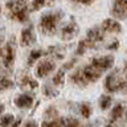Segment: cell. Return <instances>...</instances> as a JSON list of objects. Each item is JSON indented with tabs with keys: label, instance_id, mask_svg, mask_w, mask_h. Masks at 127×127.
<instances>
[{
	"label": "cell",
	"instance_id": "e0dca14e",
	"mask_svg": "<svg viewBox=\"0 0 127 127\" xmlns=\"http://www.w3.org/2000/svg\"><path fill=\"white\" fill-rule=\"evenodd\" d=\"M46 57H50L54 61H62L65 58V46L50 45L46 49Z\"/></svg>",
	"mask_w": 127,
	"mask_h": 127
},
{
	"label": "cell",
	"instance_id": "f1b7e54d",
	"mask_svg": "<svg viewBox=\"0 0 127 127\" xmlns=\"http://www.w3.org/2000/svg\"><path fill=\"white\" fill-rule=\"evenodd\" d=\"M77 57H73V58H70L69 61H66V62H64V65L61 66V69H64L65 71H71V70H74V66H75V64H77Z\"/></svg>",
	"mask_w": 127,
	"mask_h": 127
},
{
	"label": "cell",
	"instance_id": "d590c367",
	"mask_svg": "<svg viewBox=\"0 0 127 127\" xmlns=\"http://www.w3.org/2000/svg\"><path fill=\"white\" fill-rule=\"evenodd\" d=\"M4 110H5V106H4V103L0 101V117L4 114Z\"/></svg>",
	"mask_w": 127,
	"mask_h": 127
},
{
	"label": "cell",
	"instance_id": "83f0119b",
	"mask_svg": "<svg viewBox=\"0 0 127 127\" xmlns=\"http://www.w3.org/2000/svg\"><path fill=\"white\" fill-rule=\"evenodd\" d=\"M48 5V0H32L31 1V12H37Z\"/></svg>",
	"mask_w": 127,
	"mask_h": 127
},
{
	"label": "cell",
	"instance_id": "8fae6325",
	"mask_svg": "<svg viewBox=\"0 0 127 127\" xmlns=\"http://www.w3.org/2000/svg\"><path fill=\"white\" fill-rule=\"evenodd\" d=\"M13 103L20 110H29L34 105V97L31 93H19L15 95Z\"/></svg>",
	"mask_w": 127,
	"mask_h": 127
},
{
	"label": "cell",
	"instance_id": "277c9868",
	"mask_svg": "<svg viewBox=\"0 0 127 127\" xmlns=\"http://www.w3.org/2000/svg\"><path fill=\"white\" fill-rule=\"evenodd\" d=\"M16 49H17V44H16L15 36H11L9 40L5 41L4 45V53L0 64V71L1 74H8L11 75L13 71L15 61H16Z\"/></svg>",
	"mask_w": 127,
	"mask_h": 127
},
{
	"label": "cell",
	"instance_id": "2e32d148",
	"mask_svg": "<svg viewBox=\"0 0 127 127\" xmlns=\"http://www.w3.org/2000/svg\"><path fill=\"white\" fill-rule=\"evenodd\" d=\"M44 57H46V49H40V48L32 49L29 52V54H28V57H27V66L32 67L38 61H41Z\"/></svg>",
	"mask_w": 127,
	"mask_h": 127
},
{
	"label": "cell",
	"instance_id": "5b68a950",
	"mask_svg": "<svg viewBox=\"0 0 127 127\" xmlns=\"http://www.w3.org/2000/svg\"><path fill=\"white\" fill-rule=\"evenodd\" d=\"M56 70H57V64H56L54 60H52L50 57H44L41 61L36 64L34 77L40 79L48 78L50 74H54Z\"/></svg>",
	"mask_w": 127,
	"mask_h": 127
},
{
	"label": "cell",
	"instance_id": "8992f818",
	"mask_svg": "<svg viewBox=\"0 0 127 127\" xmlns=\"http://www.w3.org/2000/svg\"><path fill=\"white\" fill-rule=\"evenodd\" d=\"M16 85H17L20 89H24V90H28V91H34L40 87V83L37 81V78L32 77L27 70H20V73L16 75Z\"/></svg>",
	"mask_w": 127,
	"mask_h": 127
},
{
	"label": "cell",
	"instance_id": "d6a6232c",
	"mask_svg": "<svg viewBox=\"0 0 127 127\" xmlns=\"http://www.w3.org/2000/svg\"><path fill=\"white\" fill-rule=\"evenodd\" d=\"M75 4H81V5H91L93 3H95V0H71Z\"/></svg>",
	"mask_w": 127,
	"mask_h": 127
},
{
	"label": "cell",
	"instance_id": "e575fe53",
	"mask_svg": "<svg viewBox=\"0 0 127 127\" xmlns=\"http://www.w3.org/2000/svg\"><path fill=\"white\" fill-rule=\"evenodd\" d=\"M21 122H23V119H21V117L16 118V119H15V122H13V125H12L11 127H19L20 125H21Z\"/></svg>",
	"mask_w": 127,
	"mask_h": 127
},
{
	"label": "cell",
	"instance_id": "f546056e",
	"mask_svg": "<svg viewBox=\"0 0 127 127\" xmlns=\"http://www.w3.org/2000/svg\"><path fill=\"white\" fill-rule=\"evenodd\" d=\"M81 123L74 117H66L65 118V127H79Z\"/></svg>",
	"mask_w": 127,
	"mask_h": 127
},
{
	"label": "cell",
	"instance_id": "4fadbf2b",
	"mask_svg": "<svg viewBox=\"0 0 127 127\" xmlns=\"http://www.w3.org/2000/svg\"><path fill=\"white\" fill-rule=\"evenodd\" d=\"M101 28L103 29L106 34H119L122 32V24L119 20L114 19V17H109L105 19L101 23Z\"/></svg>",
	"mask_w": 127,
	"mask_h": 127
},
{
	"label": "cell",
	"instance_id": "ab89813d",
	"mask_svg": "<svg viewBox=\"0 0 127 127\" xmlns=\"http://www.w3.org/2000/svg\"><path fill=\"white\" fill-rule=\"evenodd\" d=\"M0 13H1V5H0Z\"/></svg>",
	"mask_w": 127,
	"mask_h": 127
},
{
	"label": "cell",
	"instance_id": "1f68e13d",
	"mask_svg": "<svg viewBox=\"0 0 127 127\" xmlns=\"http://www.w3.org/2000/svg\"><path fill=\"white\" fill-rule=\"evenodd\" d=\"M4 45H5V41H4V33L0 32V64H1V58H3V53H4Z\"/></svg>",
	"mask_w": 127,
	"mask_h": 127
},
{
	"label": "cell",
	"instance_id": "ffe728a7",
	"mask_svg": "<svg viewBox=\"0 0 127 127\" xmlns=\"http://www.w3.org/2000/svg\"><path fill=\"white\" fill-rule=\"evenodd\" d=\"M65 79H66V71L60 67V69L56 70V73L53 74L50 82L53 83L56 87H61V86H64V83H65Z\"/></svg>",
	"mask_w": 127,
	"mask_h": 127
},
{
	"label": "cell",
	"instance_id": "484cf974",
	"mask_svg": "<svg viewBox=\"0 0 127 127\" xmlns=\"http://www.w3.org/2000/svg\"><path fill=\"white\" fill-rule=\"evenodd\" d=\"M41 127H65V118H56L52 121H44Z\"/></svg>",
	"mask_w": 127,
	"mask_h": 127
},
{
	"label": "cell",
	"instance_id": "7c38bea8",
	"mask_svg": "<svg viewBox=\"0 0 127 127\" xmlns=\"http://www.w3.org/2000/svg\"><path fill=\"white\" fill-rule=\"evenodd\" d=\"M111 16L117 20H126L127 19V0H113L111 5Z\"/></svg>",
	"mask_w": 127,
	"mask_h": 127
},
{
	"label": "cell",
	"instance_id": "3957f363",
	"mask_svg": "<svg viewBox=\"0 0 127 127\" xmlns=\"http://www.w3.org/2000/svg\"><path fill=\"white\" fill-rule=\"evenodd\" d=\"M103 89L106 93H123L127 91V78L123 75L122 69H113L103 79Z\"/></svg>",
	"mask_w": 127,
	"mask_h": 127
},
{
	"label": "cell",
	"instance_id": "ba28073f",
	"mask_svg": "<svg viewBox=\"0 0 127 127\" xmlns=\"http://www.w3.org/2000/svg\"><path fill=\"white\" fill-rule=\"evenodd\" d=\"M115 58L113 54H105V56H98V57H93L90 60V65H93L97 70L101 73H105L107 70H111L114 66Z\"/></svg>",
	"mask_w": 127,
	"mask_h": 127
},
{
	"label": "cell",
	"instance_id": "8d00e7d4",
	"mask_svg": "<svg viewBox=\"0 0 127 127\" xmlns=\"http://www.w3.org/2000/svg\"><path fill=\"white\" fill-rule=\"evenodd\" d=\"M106 127H118V126H117V123L109 122V123H107V125H106Z\"/></svg>",
	"mask_w": 127,
	"mask_h": 127
},
{
	"label": "cell",
	"instance_id": "5bb4252c",
	"mask_svg": "<svg viewBox=\"0 0 127 127\" xmlns=\"http://www.w3.org/2000/svg\"><path fill=\"white\" fill-rule=\"evenodd\" d=\"M82 70H83V75H85V78H86V81H87L89 85L95 83L97 81H99L101 77L103 75V73H101L99 70H97L93 65H90V64L82 66Z\"/></svg>",
	"mask_w": 127,
	"mask_h": 127
},
{
	"label": "cell",
	"instance_id": "52a82bcc",
	"mask_svg": "<svg viewBox=\"0 0 127 127\" xmlns=\"http://www.w3.org/2000/svg\"><path fill=\"white\" fill-rule=\"evenodd\" d=\"M79 33V25L74 20V17H70L69 21H66L60 28V37L62 41H71L78 36Z\"/></svg>",
	"mask_w": 127,
	"mask_h": 127
},
{
	"label": "cell",
	"instance_id": "ac0fdd59",
	"mask_svg": "<svg viewBox=\"0 0 127 127\" xmlns=\"http://www.w3.org/2000/svg\"><path fill=\"white\" fill-rule=\"evenodd\" d=\"M126 113V107L122 102H118L117 105L113 106L111 109V113H110V121L109 122H113V123H117V121H119L123 115Z\"/></svg>",
	"mask_w": 127,
	"mask_h": 127
},
{
	"label": "cell",
	"instance_id": "7a4b0ae2",
	"mask_svg": "<svg viewBox=\"0 0 127 127\" xmlns=\"http://www.w3.org/2000/svg\"><path fill=\"white\" fill-rule=\"evenodd\" d=\"M64 19L62 11H48L41 15L38 20V31L44 36H54L60 31V25Z\"/></svg>",
	"mask_w": 127,
	"mask_h": 127
},
{
	"label": "cell",
	"instance_id": "4dcf8cb0",
	"mask_svg": "<svg viewBox=\"0 0 127 127\" xmlns=\"http://www.w3.org/2000/svg\"><path fill=\"white\" fill-rule=\"evenodd\" d=\"M119 46H121V42H119V40H113L111 42H109L106 45V49L107 50H111V52H115L119 49Z\"/></svg>",
	"mask_w": 127,
	"mask_h": 127
},
{
	"label": "cell",
	"instance_id": "44dd1931",
	"mask_svg": "<svg viewBox=\"0 0 127 127\" xmlns=\"http://www.w3.org/2000/svg\"><path fill=\"white\" fill-rule=\"evenodd\" d=\"M41 90H42V95L45 98H56V97H58V94H60L58 89L52 82H48L45 85H42Z\"/></svg>",
	"mask_w": 127,
	"mask_h": 127
},
{
	"label": "cell",
	"instance_id": "f35d334b",
	"mask_svg": "<svg viewBox=\"0 0 127 127\" xmlns=\"http://www.w3.org/2000/svg\"><path fill=\"white\" fill-rule=\"evenodd\" d=\"M125 119H126V125H127V109H126V113H125Z\"/></svg>",
	"mask_w": 127,
	"mask_h": 127
},
{
	"label": "cell",
	"instance_id": "d4e9b609",
	"mask_svg": "<svg viewBox=\"0 0 127 127\" xmlns=\"http://www.w3.org/2000/svg\"><path fill=\"white\" fill-rule=\"evenodd\" d=\"M44 118H45V121H52V119L60 118V113H58L57 107L53 105L48 106L45 109V111H44Z\"/></svg>",
	"mask_w": 127,
	"mask_h": 127
},
{
	"label": "cell",
	"instance_id": "603a6c76",
	"mask_svg": "<svg viewBox=\"0 0 127 127\" xmlns=\"http://www.w3.org/2000/svg\"><path fill=\"white\" fill-rule=\"evenodd\" d=\"M90 49H91V46H90L89 41L83 37L82 40H79L77 46H75V56H77V57H81V56H83L87 50H90Z\"/></svg>",
	"mask_w": 127,
	"mask_h": 127
},
{
	"label": "cell",
	"instance_id": "74e56055",
	"mask_svg": "<svg viewBox=\"0 0 127 127\" xmlns=\"http://www.w3.org/2000/svg\"><path fill=\"white\" fill-rule=\"evenodd\" d=\"M79 127H94L93 125H90V123H89V125H83V126H79Z\"/></svg>",
	"mask_w": 127,
	"mask_h": 127
},
{
	"label": "cell",
	"instance_id": "d6986e66",
	"mask_svg": "<svg viewBox=\"0 0 127 127\" xmlns=\"http://www.w3.org/2000/svg\"><path fill=\"white\" fill-rule=\"evenodd\" d=\"M16 86V81L11 78V75L8 74H0V93L12 90Z\"/></svg>",
	"mask_w": 127,
	"mask_h": 127
},
{
	"label": "cell",
	"instance_id": "cb8c5ba5",
	"mask_svg": "<svg viewBox=\"0 0 127 127\" xmlns=\"http://www.w3.org/2000/svg\"><path fill=\"white\" fill-rule=\"evenodd\" d=\"M78 111H79L82 118L89 119L91 117V114H93V107H91V105L89 102H81L78 105Z\"/></svg>",
	"mask_w": 127,
	"mask_h": 127
},
{
	"label": "cell",
	"instance_id": "30bf717a",
	"mask_svg": "<svg viewBox=\"0 0 127 127\" xmlns=\"http://www.w3.org/2000/svg\"><path fill=\"white\" fill-rule=\"evenodd\" d=\"M36 40H37V34H36L34 25L33 24H28V25L21 31V33H20L19 44L23 48H29L36 42Z\"/></svg>",
	"mask_w": 127,
	"mask_h": 127
},
{
	"label": "cell",
	"instance_id": "9c48e42d",
	"mask_svg": "<svg viewBox=\"0 0 127 127\" xmlns=\"http://www.w3.org/2000/svg\"><path fill=\"white\" fill-rule=\"evenodd\" d=\"M105 37H106V33L103 32V29L99 27H91L89 28V31L86 32V40L89 41L91 49H98L99 45L105 41Z\"/></svg>",
	"mask_w": 127,
	"mask_h": 127
},
{
	"label": "cell",
	"instance_id": "7402d4cb",
	"mask_svg": "<svg viewBox=\"0 0 127 127\" xmlns=\"http://www.w3.org/2000/svg\"><path fill=\"white\" fill-rule=\"evenodd\" d=\"M111 105H113V95H111L110 93H105V94H102L101 97H99L98 106H99V109H101L102 111L109 110L111 107Z\"/></svg>",
	"mask_w": 127,
	"mask_h": 127
},
{
	"label": "cell",
	"instance_id": "4316f807",
	"mask_svg": "<svg viewBox=\"0 0 127 127\" xmlns=\"http://www.w3.org/2000/svg\"><path fill=\"white\" fill-rule=\"evenodd\" d=\"M15 115L13 114H3L0 117V127H11L15 122Z\"/></svg>",
	"mask_w": 127,
	"mask_h": 127
},
{
	"label": "cell",
	"instance_id": "9a60e30c",
	"mask_svg": "<svg viewBox=\"0 0 127 127\" xmlns=\"http://www.w3.org/2000/svg\"><path fill=\"white\" fill-rule=\"evenodd\" d=\"M69 81L73 83V85L78 86V87H86V86H89V83H87L85 75H83L82 67H78V69L71 70V73L69 74Z\"/></svg>",
	"mask_w": 127,
	"mask_h": 127
},
{
	"label": "cell",
	"instance_id": "6da1fadb",
	"mask_svg": "<svg viewBox=\"0 0 127 127\" xmlns=\"http://www.w3.org/2000/svg\"><path fill=\"white\" fill-rule=\"evenodd\" d=\"M7 17L16 23H28L31 15L29 0H7L5 1Z\"/></svg>",
	"mask_w": 127,
	"mask_h": 127
},
{
	"label": "cell",
	"instance_id": "836d02e7",
	"mask_svg": "<svg viewBox=\"0 0 127 127\" xmlns=\"http://www.w3.org/2000/svg\"><path fill=\"white\" fill-rule=\"evenodd\" d=\"M24 127H38V123L36 122V121H33V119H29V121L25 122Z\"/></svg>",
	"mask_w": 127,
	"mask_h": 127
}]
</instances>
